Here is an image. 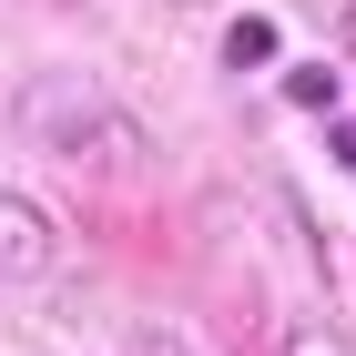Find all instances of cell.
Instances as JSON below:
<instances>
[{
	"instance_id": "cell-4",
	"label": "cell",
	"mask_w": 356,
	"mask_h": 356,
	"mask_svg": "<svg viewBox=\"0 0 356 356\" xmlns=\"http://www.w3.org/2000/svg\"><path fill=\"white\" fill-rule=\"evenodd\" d=\"M285 102L326 112V102H336V61H296V72H285Z\"/></svg>"
},
{
	"instance_id": "cell-5",
	"label": "cell",
	"mask_w": 356,
	"mask_h": 356,
	"mask_svg": "<svg viewBox=\"0 0 356 356\" xmlns=\"http://www.w3.org/2000/svg\"><path fill=\"white\" fill-rule=\"evenodd\" d=\"M122 356H193V346H184L173 326H133V336H122Z\"/></svg>"
},
{
	"instance_id": "cell-8",
	"label": "cell",
	"mask_w": 356,
	"mask_h": 356,
	"mask_svg": "<svg viewBox=\"0 0 356 356\" xmlns=\"http://www.w3.org/2000/svg\"><path fill=\"white\" fill-rule=\"evenodd\" d=\"M346 51H356V0H346Z\"/></svg>"
},
{
	"instance_id": "cell-7",
	"label": "cell",
	"mask_w": 356,
	"mask_h": 356,
	"mask_svg": "<svg viewBox=\"0 0 356 356\" xmlns=\"http://www.w3.org/2000/svg\"><path fill=\"white\" fill-rule=\"evenodd\" d=\"M326 143H336V163H346V173H356V122H336V133H326Z\"/></svg>"
},
{
	"instance_id": "cell-2",
	"label": "cell",
	"mask_w": 356,
	"mask_h": 356,
	"mask_svg": "<svg viewBox=\"0 0 356 356\" xmlns=\"http://www.w3.org/2000/svg\"><path fill=\"white\" fill-rule=\"evenodd\" d=\"M61 265V224L41 193L21 184H0V285H41V275Z\"/></svg>"
},
{
	"instance_id": "cell-3",
	"label": "cell",
	"mask_w": 356,
	"mask_h": 356,
	"mask_svg": "<svg viewBox=\"0 0 356 356\" xmlns=\"http://www.w3.org/2000/svg\"><path fill=\"white\" fill-rule=\"evenodd\" d=\"M224 61H234V72H265V61H275V21H254V10H245V21L224 31Z\"/></svg>"
},
{
	"instance_id": "cell-1",
	"label": "cell",
	"mask_w": 356,
	"mask_h": 356,
	"mask_svg": "<svg viewBox=\"0 0 356 356\" xmlns=\"http://www.w3.org/2000/svg\"><path fill=\"white\" fill-rule=\"evenodd\" d=\"M10 122H21V143H41V153H61V163H82V173H133L143 163V122L92 72H72V61L31 72L10 92Z\"/></svg>"
},
{
	"instance_id": "cell-6",
	"label": "cell",
	"mask_w": 356,
	"mask_h": 356,
	"mask_svg": "<svg viewBox=\"0 0 356 356\" xmlns=\"http://www.w3.org/2000/svg\"><path fill=\"white\" fill-rule=\"evenodd\" d=\"M285 356H346V346H336L326 326H296V336H285Z\"/></svg>"
}]
</instances>
